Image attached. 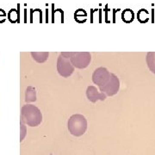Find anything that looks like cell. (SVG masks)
I'll list each match as a JSON object with an SVG mask.
<instances>
[{"label":"cell","instance_id":"obj_5","mask_svg":"<svg viewBox=\"0 0 155 155\" xmlns=\"http://www.w3.org/2000/svg\"><path fill=\"white\" fill-rule=\"evenodd\" d=\"M56 67L58 73L63 78H69L75 70V67L72 66L70 60L63 57L62 55L58 57Z\"/></svg>","mask_w":155,"mask_h":155},{"label":"cell","instance_id":"obj_14","mask_svg":"<svg viewBox=\"0 0 155 155\" xmlns=\"http://www.w3.org/2000/svg\"><path fill=\"white\" fill-rule=\"evenodd\" d=\"M50 155H53V154H50Z\"/></svg>","mask_w":155,"mask_h":155},{"label":"cell","instance_id":"obj_8","mask_svg":"<svg viewBox=\"0 0 155 155\" xmlns=\"http://www.w3.org/2000/svg\"><path fill=\"white\" fill-rule=\"evenodd\" d=\"M31 56L35 61L37 63H44L48 61V57H49V53L48 52H32Z\"/></svg>","mask_w":155,"mask_h":155},{"label":"cell","instance_id":"obj_1","mask_svg":"<svg viewBox=\"0 0 155 155\" xmlns=\"http://www.w3.org/2000/svg\"><path fill=\"white\" fill-rule=\"evenodd\" d=\"M21 121L29 127H37L42 122L41 111L35 105L27 104L21 109Z\"/></svg>","mask_w":155,"mask_h":155},{"label":"cell","instance_id":"obj_11","mask_svg":"<svg viewBox=\"0 0 155 155\" xmlns=\"http://www.w3.org/2000/svg\"><path fill=\"white\" fill-rule=\"evenodd\" d=\"M122 20L127 22H132L134 20V12L131 10H125L122 12Z\"/></svg>","mask_w":155,"mask_h":155},{"label":"cell","instance_id":"obj_2","mask_svg":"<svg viewBox=\"0 0 155 155\" xmlns=\"http://www.w3.org/2000/svg\"><path fill=\"white\" fill-rule=\"evenodd\" d=\"M67 127L71 134L76 137L82 136L87 129V120L81 114L72 115L67 122Z\"/></svg>","mask_w":155,"mask_h":155},{"label":"cell","instance_id":"obj_9","mask_svg":"<svg viewBox=\"0 0 155 155\" xmlns=\"http://www.w3.org/2000/svg\"><path fill=\"white\" fill-rule=\"evenodd\" d=\"M36 90L33 86H28L25 91V102L33 103L36 101Z\"/></svg>","mask_w":155,"mask_h":155},{"label":"cell","instance_id":"obj_6","mask_svg":"<svg viewBox=\"0 0 155 155\" xmlns=\"http://www.w3.org/2000/svg\"><path fill=\"white\" fill-rule=\"evenodd\" d=\"M110 74L111 73L106 67H98L92 73V82L97 84L98 88L102 87L109 81Z\"/></svg>","mask_w":155,"mask_h":155},{"label":"cell","instance_id":"obj_13","mask_svg":"<svg viewBox=\"0 0 155 155\" xmlns=\"http://www.w3.org/2000/svg\"><path fill=\"white\" fill-rule=\"evenodd\" d=\"M86 17H87V13L85 12V11H84L82 9H79L75 13H74V19L78 21L79 19V17H84V19H86Z\"/></svg>","mask_w":155,"mask_h":155},{"label":"cell","instance_id":"obj_3","mask_svg":"<svg viewBox=\"0 0 155 155\" xmlns=\"http://www.w3.org/2000/svg\"><path fill=\"white\" fill-rule=\"evenodd\" d=\"M69 60L75 68L84 69L91 61V54L88 52H72Z\"/></svg>","mask_w":155,"mask_h":155},{"label":"cell","instance_id":"obj_10","mask_svg":"<svg viewBox=\"0 0 155 155\" xmlns=\"http://www.w3.org/2000/svg\"><path fill=\"white\" fill-rule=\"evenodd\" d=\"M146 62L150 72L155 74V52H148L147 54Z\"/></svg>","mask_w":155,"mask_h":155},{"label":"cell","instance_id":"obj_4","mask_svg":"<svg viewBox=\"0 0 155 155\" xmlns=\"http://www.w3.org/2000/svg\"><path fill=\"white\" fill-rule=\"evenodd\" d=\"M120 90V79L116 74L111 73L109 81L102 87H99L100 92L105 94L107 97H112L118 93Z\"/></svg>","mask_w":155,"mask_h":155},{"label":"cell","instance_id":"obj_7","mask_svg":"<svg viewBox=\"0 0 155 155\" xmlns=\"http://www.w3.org/2000/svg\"><path fill=\"white\" fill-rule=\"evenodd\" d=\"M86 97L90 102L97 103V101H104L107 98V96L97 89L94 85H89L86 89Z\"/></svg>","mask_w":155,"mask_h":155},{"label":"cell","instance_id":"obj_12","mask_svg":"<svg viewBox=\"0 0 155 155\" xmlns=\"http://www.w3.org/2000/svg\"><path fill=\"white\" fill-rule=\"evenodd\" d=\"M20 126H21V134H20V141L22 142V140H24V138L26 137L27 134V127H26V124L23 123L21 121L20 122Z\"/></svg>","mask_w":155,"mask_h":155}]
</instances>
